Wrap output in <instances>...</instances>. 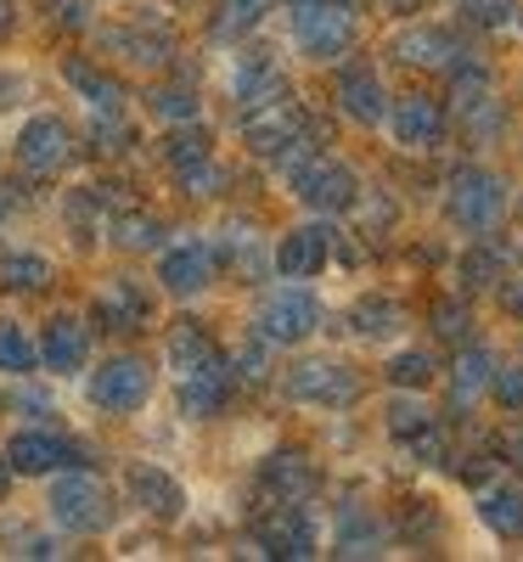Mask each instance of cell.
<instances>
[{"label":"cell","instance_id":"obj_1","mask_svg":"<svg viewBox=\"0 0 523 562\" xmlns=\"http://www.w3.org/2000/svg\"><path fill=\"white\" fill-rule=\"evenodd\" d=\"M169 378L180 389V405L192 422H203L220 400H225V360L214 355V344L192 326H175L169 338Z\"/></svg>","mask_w":523,"mask_h":562},{"label":"cell","instance_id":"obj_2","mask_svg":"<svg viewBox=\"0 0 523 562\" xmlns=\"http://www.w3.org/2000/svg\"><path fill=\"white\" fill-rule=\"evenodd\" d=\"M360 34V12L349 0H299L293 7V40L310 63H338Z\"/></svg>","mask_w":523,"mask_h":562},{"label":"cell","instance_id":"obj_3","mask_svg":"<svg viewBox=\"0 0 523 562\" xmlns=\"http://www.w3.org/2000/svg\"><path fill=\"white\" fill-rule=\"evenodd\" d=\"M507 214V180L490 169H461L450 180V220L461 231H496V220Z\"/></svg>","mask_w":523,"mask_h":562},{"label":"cell","instance_id":"obj_4","mask_svg":"<svg viewBox=\"0 0 523 562\" xmlns=\"http://www.w3.org/2000/svg\"><path fill=\"white\" fill-rule=\"evenodd\" d=\"M288 394L299 405H326V411H344L360 400V378L344 360H299L288 371Z\"/></svg>","mask_w":523,"mask_h":562},{"label":"cell","instance_id":"obj_5","mask_svg":"<svg viewBox=\"0 0 523 562\" xmlns=\"http://www.w3.org/2000/svg\"><path fill=\"white\" fill-rule=\"evenodd\" d=\"M315 321H321V304L310 288H276L259 304V338L265 344H299L315 333Z\"/></svg>","mask_w":523,"mask_h":562},{"label":"cell","instance_id":"obj_6","mask_svg":"<svg viewBox=\"0 0 523 562\" xmlns=\"http://www.w3.org/2000/svg\"><path fill=\"white\" fill-rule=\"evenodd\" d=\"M52 518H57L63 529H79V535L108 529V518H113L108 490H102L97 479H85V473L57 479V484H52Z\"/></svg>","mask_w":523,"mask_h":562},{"label":"cell","instance_id":"obj_7","mask_svg":"<svg viewBox=\"0 0 523 562\" xmlns=\"http://www.w3.org/2000/svg\"><path fill=\"white\" fill-rule=\"evenodd\" d=\"M293 186H299V198L310 203V209H321V214H344L349 203H355V175L338 164V158H310L299 175H293Z\"/></svg>","mask_w":523,"mask_h":562},{"label":"cell","instance_id":"obj_8","mask_svg":"<svg viewBox=\"0 0 523 562\" xmlns=\"http://www.w3.org/2000/svg\"><path fill=\"white\" fill-rule=\"evenodd\" d=\"M153 394V371L147 360H113L108 371H97V383H90V400H97L102 411H141Z\"/></svg>","mask_w":523,"mask_h":562},{"label":"cell","instance_id":"obj_9","mask_svg":"<svg viewBox=\"0 0 523 562\" xmlns=\"http://www.w3.org/2000/svg\"><path fill=\"white\" fill-rule=\"evenodd\" d=\"M74 158V135L63 119H34L23 135H18V164L29 175H57L63 164Z\"/></svg>","mask_w":523,"mask_h":562},{"label":"cell","instance_id":"obj_10","mask_svg":"<svg viewBox=\"0 0 523 562\" xmlns=\"http://www.w3.org/2000/svg\"><path fill=\"white\" fill-rule=\"evenodd\" d=\"M389 124H394V140L411 147V153H434L445 140V108L434 97H400Z\"/></svg>","mask_w":523,"mask_h":562},{"label":"cell","instance_id":"obj_11","mask_svg":"<svg viewBox=\"0 0 523 562\" xmlns=\"http://www.w3.org/2000/svg\"><path fill=\"white\" fill-rule=\"evenodd\" d=\"M124 490H130V506L153 512V518H180V506H186V490L153 461H135L124 473Z\"/></svg>","mask_w":523,"mask_h":562},{"label":"cell","instance_id":"obj_12","mask_svg":"<svg viewBox=\"0 0 523 562\" xmlns=\"http://www.w3.org/2000/svg\"><path fill=\"white\" fill-rule=\"evenodd\" d=\"M214 281V248L209 243H175L164 254V288L175 299H198Z\"/></svg>","mask_w":523,"mask_h":562},{"label":"cell","instance_id":"obj_13","mask_svg":"<svg viewBox=\"0 0 523 562\" xmlns=\"http://www.w3.org/2000/svg\"><path fill=\"white\" fill-rule=\"evenodd\" d=\"M259 540H265L270 557H315V524H310L304 501L276 506L270 518H265V529H259Z\"/></svg>","mask_w":523,"mask_h":562},{"label":"cell","instance_id":"obj_14","mask_svg":"<svg viewBox=\"0 0 523 562\" xmlns=\"http://www.w3.org/2000/svg\"><path fill=\"white\" fill-rule=\"evenodd\" d=\"M326 254H332V231L326 225H304V231H293V237H281L276 270L288 281H310L315 270H326Z\"/></svg>","mask_w":523,"mask_h":562},{"label":"cell","instance_id":"obj_15","mask_svg":"<svg viewBox=\"0 0 523 562\" xmlns=\"http://www.w3.org/2000/svg\"><path fill=\"white\" fill-rule=\"evenodd\" d=\"M7 461H12V473H63L74 461V445L57 434H18L7 445Z\"/></svg>","mask_w":523,"mask_h":562},{"label":"cell","instance_id":"obj_16","mask_svg":"<svg viewBox=\"0 0 523 562\" xmlns=\"http://www.w3.org/2000/svg\"><path fill=\"white\" fill-rule=\"evenodd\" d=\"M338 102H344V113L355 119V124H383V85H377V74L371 68H349L344 79H338Z\"/></svg>","mask_w":523,"mask_h":562},{"label":"cell","instance_id":"obj_17","mask_svg":"<svg viewBox=\"0 0 523 562\" xmlns=\"http://www.w3.org/2000/svg\"><path fill=\"white\" fill-rule=\"evenodd\" d=\"M248 147L254 153H281V147H299V113L281 108V102H265V113L248 119Z\"/></svg>","mask_w":523,"mask_h":562},{"label":"cell","instance_id":"obj_18","mask_svg":"<svg viewBox=\"0 0 523 562\" xmlns=\"http://www.w3.org/2000/svg\"><path fill=\"white\" fill-rule=\"evenodd\" d=\"M85 349H90V338H85V326L79 321H52L45 326V338H40V360H45V371H79L85 366Z\"/></svg>","mask_w":523,"mask_h":562},{"label":"cell","instance_id":"obj_19","mask_svg":"<svg viewBox=\"0 0 523 562\" xmlns=\"http://www.w3.org/2000/svg\"><path fill=\"white\" fill-rule=\"evenodd\" d=\"M265 490H270L281 506L310 501V495H315V467L299 461V456H276V461L265 467Z\"/></svg>","mask_w":523,"mask_h":562},{"label":"cell","instance_id":"obj_20","mask_svg":"<svg viewBox=\"0 0 523 562\" xmlns=\"http://www.w3.org/2000/svg\"><path fill=\"white\" fill-rule=\"evenodd\" d=\"M394 52L405 63H422V68H450L461 57V45L450 34H439V29H416V34H400L394 40Z\"/></svg>","mask_w":523,"mask_h":562},{"label":"cell","instance_id":"obj_21","mask_svg":"<svg viewBox=\"0 0 523 562\" xmlns=\"http://www.w3.org/2000/svg\"><path fill=\"white\" fill-rule=\"evenodd\" d=\"M490 378H496V360H490V349H461V360H456V371H450V394H456V405H472L485 389H490Z\"/></svg>","mask_w":523,"mask_h":562},{"label":"cell","instance_id":"obj_22","mask_svg":"<svg viewBox=\"0 0 523 562\" xmlns=\"http://www.w3.org/2000/svg\"><path fill=\"white\" fill-rule=\"evenodd\" d=\"M383 551V524L371 518V512H344L338 518V557H377Z\"/></svg>","mask_w":523,"mask_h":562},{"label":"cell","instance_id":"obj_23","mask_svg":"<svg viewBox=\"0 0 523 562\" xmlns=\"http://www.w3.org/2000/svg\"><path fill=\"white\" fill-rule=\"evenodd\" d=\"M479 518L501 535V540H518L523 535V490H490L479 501Z\"/></svg>","mask_w":523,"mask_h":562},{"label":"cell","instance_id":"obj_24","mask_svg":"<svg viewBox=\"0 0 523 562\" xmlns=\"http://www.w3.org/2000/svg\"><path fill=\"white\" fill-rule=\"evenodd\" d=\"M40 366V344L29 338V326H18V321H7L0 315V371H34Z\"/></svg>","mask_w":523,"mask_h":562},{"label":"cell","instance_id":"obj_25","mask_svg":"<svg viewBox=\"0 0 523 562\" xmlns=\"http://www.w3.org/2000/svg\"><path fill=\"white\" fill-rule=\"evenodd\" d=\"M97 315H102V326H130V321H147V299H141V293L130 288V281H119V288H108V293H102Z\"/></svg>","mask_w":523,"mask_h":562},{"label":"cell","instance_id":"obj_26","mask_svg":"<svg viewBox=\"0 0 523 562\" xmlns=\"http://www.w3.org/2000/svg\"><path fill=\"white\" fill-rule=\"evenodd\" d=\"M276 7V0H225V7H220V18H214V34L220 40H236V34H248L265 12Z\"/></svg>","mask_w":523,"mask_h":562},{"label":"cell","instance_id":"obj_27","mask_svg":"<svg viewBox=\"0 0 523 562\" xmlns=\"http://www.w3.org/2000/svg\"><path fill=\"white\" fill-rule=\"evenodd\" d=\"M68 85L79 90V97H97V102H90V108H97V113H119V85L113 79H102V74H90V68H79V63H68Z\"/></svg>","mask_w":523,"mask_h":562},{"label":"cell","instance_id":"obj_28","mask_svg":"<svg viewBox=\"0 0 523 562\" xmlns=\"http://www.w3.org/2000/svg\"><path fill=\"white\" fill-rule=\"evenodd\" d=\"M427 428H434V411H427L422 400H394L389 405V434L394 439H422Z\"/></svg>","mask_w":523,"mask_h":562},{"label":"cell","instance_id":"obj_29","mask_svg":"<svg viewBox=\"0 0 523 562\" xmlns=\"http://www.w3.org/2000/svg\"><path fill=\"white\" fill-rule=\"evenodd\" d=\"M355 333H360V338H389V333H400V310H394L389 299H366V304L355 310Z\"/></svg>","mask_w":523,"mask_h":562},{"label":"cell","instance_id":"obj_30","mask_svg":"<svg viewBox=\"0 0 523 562\" xmlns=\"http://www.w3.org/2000/svg\"><path fill=\"white\" fill-rule=\"evenodd\" d=\"M45 276H52V265L40 254H7L0 259V281H7V288H45Z\"/></svg>","mask_w":523,"mask_h":562},{"label":"cell","instance_id":"obj_31","mask_svg":"<svg viewBox=\"0 0 523 562\" xmlns=\"http://www.w3.org/2000/svg\"><path fill=\"white\" fill-rule=\"evenodd\" d=\"M389 378H394L400 389H422V383H434V355H427V349H405V355H394Z\"/></svg>","mask_w":523,"mask_h":562},{"label":"cell","instance_id":"obj_32","mask_svg":"<svg viewBox=\"0 0 523 562\" xmlns=\"http://www.w3.org/2000/svg\"><path fill=\"white\" fill-rule=\"evenodd\" d=\"M461 281H467V288H490V281H501V254L490 243H479L461 259Z\"/></svg>","mask_w":523,"mask_h":562},{"label":"cell","instance_id":"obj_33","mask_svg":"<svg viewBox=\"0 0 523 562\" xmlns=\"http://www.w3.org/2000/svg\"><path fill=\"white\" fill-rule=\"evenodd\" d=\"M180 186H186V192H192V198H209L214 186H220V164H214V158H198V164H186V169H180Z\"/></svg>","mask_w":523,"mask_h":562},{"label":"cell","instance_id":"obj_34","mask_svg":"<svg viewBox=\"0 0 523 562\" xmlns=\"http://www.w3.org/2000/svg\"><path fill=\"white\" fill-rule=\"evenodd\" d=\"M220 254H231V259H236V265H243L248 276H254V270L265 265V248H259V243L248 237V231H236V237H225V243H220Z\"/></svg>","mask_w":523,"mask_h":562},{"label":"cell","instance_id":"obj_35","mask_svg":"<svg viewBox=\"0 0 523 562\" xmlns=\"http://www.w3.org/2000/svg\"><path fill=\"white\" fill-rule=\"evenodd\" d=\"M490 389H496V400H501L507 411H523V366H507V371H496V378H490Z\"/></svg>","mask_w":523,"mask_h":562},{"label":"cell","instance_id":"obj_36","mask_svg":"<svg viewBox=\"0 0 523 562\" xmlns=\"http://www.w3.org/2000/svg\"><path fill=\"white\" fill-rule=\"evenodd\" d=\"M434 321H439V333H445V338H461V333H467V310H456V304H439Z\"/></svg>","mask_w":523,"mask_h":562},{"label":"cell","instance_id":"obj_37","mask_svg":"<svg viewBox=\"0 0 523 562\" xmlns=\"http://www.w3.org/2000/svg\"><path fill=\"white\" fill-rule=\"evenodd\" d=\"M52 7H57L63 23H85L90 18V0H52Z\"/></svg>","mask_w":523,"mask_h":562},{"label":"cell","instance_id":"obj_38","mask_svg":"<svg viewBox=\"0 0 523 562\" xmlns=\"http://www.w3.org/2000/svg\"><path fill=\"white\" fill-rule=\"evenodd\" d=\"M124 243H158V225L153 220H135V225L124 220Z\"/></svg>","mask_w":523,"mask_h":562},{"label":"cell","instance_id":"obj_39","mask_svg":"<svg viewBox=\"0 0 523 562\" xmlns=\"http://www.w3.org/2000/svg\"><path fill=\"white\" fill-rule=\"evenodd\" d=\"M158 113H164V119H192L198 108H192V97H164V102H158Z\"/></svg>","mask_w":523,"mask_h":562},{"label":"cell","instance_id":"obj_40","mask_svg":"<svg viewBox=\"0 0 523 562\" xmlns=\"http://www.w3.org/2000/svg\"><path fill=\"white\" fill-rule=\"evenodd\" d=\"M501 456H507L512 467H523V428H512V434L501 439Z\"/></svg>","mask_w":523,"mask_h":562},{"label":"cell","instance_id":"obj_41","mask_svg":"<svg viewBox=\"0 0 523 562\" xmlns=\"http://www.w3.org/2000/svg\"><path fill=\"white\" fill-rule=\"evenodd\" d=\"M507 310H512V315H523V288H507Z\"/></svg>","mask_w":523,"mask_h":562},{"label":"cell","instance_id":"obj_42","mask_svg":"<svg viewBox=\"0 0 523 562\" xmlns=\"http://www.w3.org/2000/svg\"><path fill=\"white\" fill-rule=\"evenodd\" d=\"M7 23H12V7H7V0H0V34H7Z\"/></svg>","mask_w":523,"mask_h":562},{"label":"cell","instance_id":"obj_43","mask_svg":"<svg viewBox=\"0 0 523 562\" xmlns=\"http://www.w3.org/2000/svg\"><path fill=\"white\" fill-rule=\"evenodd\" d=\"M7 467H12V461H7ZM7 467H0V495H7Z\"/></svg>","mask_w":523,"mask_h":562}]
</instances>
